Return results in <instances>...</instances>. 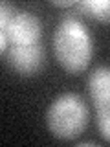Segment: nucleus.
Here are the masks:
<instances>
[{
	"mask_svg": "<svg viewBox=\"0 0 110 147\" xmlns=\"http://www.w3.org/2000/svg\"><path fill=\"white\" fill-rule=\"evenodd\" d=\"M53 52L59 64L70 74H81L88 68L94 53L92 37L79 18L66 17L53 33Z\"/></svg>",
	"mask_w": 110,
	"mask_h": 147,
	"instance_id": "obj_1",
	"label": "nucleus"
},
{
	"mask_svg": "<svg viewBox=\"0 0 110 147\" xmlns=\"http://www.w3.org/2000/svg\"><path fill=\"white\" fill-rule=\"evenodd\" d=\"M46 125L59 140H75L88 125V107L85 99L72 92L55 98L46 112Z\"/></svg>",
	"mask_w": 110,
	"mask_h": 147,
	"instance_id": "obj_2",
	"label": "nucleus"
},
{
	"mask_svg": "<svg viewBox=\"0 0 110 147\" xmlns=\"http://www.w3.org/2000/svg\"><path fill=\"white\" fill-rule=\"evenodd\" d=\"M40 33H42L40 20L30 11H15L11 22L4 31L7 42L13 46L37 44L40 39Z\"/></svg>",
	"mask_w": 110,
	"mask_h": 147,
	"instance_id": "obj_3",
	"label": "nucleus"
},
{
	"mask_svg": "<svg viewBox=\"0 0 110 147\" xmlns=\"http://www.w3.org/2000/svg\"><path fill=\"white\" fill-rule=\"evenodd\" d=\"M7 64L11 70H15L20 76H35L44 66V52L42 46L28 44V46H9L6 53Z\"/></svg>",
	"mask_w": 110,
	"mask_h": 147,
	"instance_id": "obj_4",
	"label": "nucleus"
},
{
	"mask_svg": "<svg viewBox=\"0 0 110 147\" xmlns=\"http://www.w3.org/2000/svg\"><path fill=\"white\" fill-rule=\"evenodd\" d=\"M90 99L97 110L108 109L110 103V72L107 66H99L90 74L88 79Z\"/></svg>",
	"mask_w": 110,
	"mask_h": 147,
	"instance_id": "obj_5",
	"label": "nucleus"
},
{
	"mask_svg": "<svg viewBox=\"0 0 110 147\" xmlns=\"http://www.w3.org/2000/svg\"><path fill=\"white\" fill-rule=\"evenodd\" d=\"M75 6L92 18L108 22V15H110V2L108 0H81Z\"/></svg>",
	"mask_w": 110,
	"mask_h": 147,
	"instance_id": "obj_6",
	"label": "nucleus"
},
{
	"mask_svg": "<svg viewBox=\"0 0 110 147\" xmlns=\"http://www.w3.org/2000/svg\"><path fill=\"white\" fill-rule=\"evenodd\" d=\"M97 129L101 132V136L105 138V142L110 140V116H108V109L97 110Z\"/></svg>",
	"mask_w": 110,
	"mask_h": 147,
	"instance_id": "obj_7",
	"label": "nucleus"
},
{
	"mask_svg": "<svg viewBox=\"0 0 110 147\" xmlns=\"http://www.w3.org/2000/svg\"><path fill=\"white\" fill-rule=\"evenodd\" d=\"M13 15H15V9L6 2H0V31H2V33L6 31V28H7L9 22H11Z\"/></svg>",
	"mask_w": 110,
	"mask_h": 147,
	"instance_id": "obj_8",
	"label": "nucleus"
},
{
	"mask_svg": "<svg viewBox=\"0 0 110 147\" xmlns=\"http://www.w3.org/2000/svg\"><path fill=\"white\" fill-rule=\"evenodd\" d=\"M52 6H57V7H70V6H75L73 0H53Z\"/></svg>",
	"mask_w": 110,
	"mask_h": 147,
	"instance_id": "obj_9",
	"label": "nucleus"
},
{
	"mask_svg": "<svg viewBox=\"0 0 110 147\" xmlns=\"http://www.w3.org/2000/svg\"><path fill=\"white\" fill-rule=\"evenodd\" d=\"M7 50V39H6V35L0 31V53H4Z\"/></svg>",
	"mask_w": 110,
	"mask_h": 147,
	"instance_id": "obj_10",
	"label": "nucleus"
}]
</instances>
